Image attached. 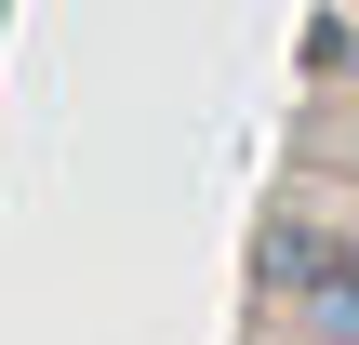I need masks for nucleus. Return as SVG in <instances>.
Wrapping results in <instances>:
<instances>
[{"mask_svg":"<svg viewBox=\"0 0 359 345\" xmlns=\"http://www.w3.org/2000/svg\"><path fill=\"white\" fill-rule=\"evenodd\" d=\"M266 279H280V306H293L306 345H359V226H306V239H280Z\"/></svg>","mask_w":359,"mask_h":345,"instance_id":"nucleus-1","label":"nucleus"},{"mask_svg":"<svg viewBox=\"0 0 359 345\" xmlns=\"http://www.w3.org/2000/svg\"><path fill=\"white\" fill-rule=\"evenodd\" d=\"M333 173H359V106H346V120H333Z\"/></svg>","mask_w":359,"mask_h":345,"instance_id":"nucleus-2","label":"nucleus"}]
</instances>
